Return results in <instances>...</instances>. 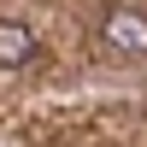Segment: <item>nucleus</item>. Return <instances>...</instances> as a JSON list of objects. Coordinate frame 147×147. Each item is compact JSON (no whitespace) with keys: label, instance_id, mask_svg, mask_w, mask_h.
Returning <instances> with one entry per match:
<instances>
[{"label":"nucleus","instance_id":"obj_1","mask_svg":"<svg viewBox=\"0 0 147 147\" xmlns=\"http://www.w3.org/2000/svg\"><path fill=\"white\" fill-rule=\"evenodd\" d=\"M100 41L112 47V53H124V59H147V12L112 6V12L100 18Z\"/></svg>","mask_w":147,"mask_h":147},{"label":"nucleus","instance_id":"obj_2","mask_svg":"<svg viewBox=\"0 0 147 147\" xmlns=\"http://www.w3.org/2000/svg\"><path fill=\"white\" fill-rule=\"evenodd\" d=\"M35 59V30L18 18H0V71H24Z\"/></svg>","mask_w":147,"mask_h":147}]
</instances>
